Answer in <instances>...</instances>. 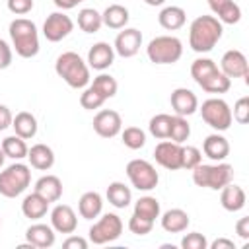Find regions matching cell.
Returning <instances> with one entry per match:
<instances>
[{"mask_svg": "<svg viewBox=\"0 0 249 249\" xmlns=\"http://www.w3.org/2000/svg\"><path fill=\"white\" fill-rule=\"evenodd\" d=\"M220 70L231 80V78H245V82L249 84V64L247 58L241 51L231 49L226 51L222 60H220Z\"/></svg>", "mask_w": 249, "mask_h": 249, "instance_id": "cell-12", "label": "cell"}, {"mask_svg": "<svg viewBox=\"0 0 249 249\" xmlns=\"http://www.w3.org/2000/svg\"><path fill=\"white\" fill-rule=\"evenodd\" d=\"M115 60V49L105 43V41H99L95 45H91L89 53H88V66L93 68V70H107Z\"/></svg>", "mask_w": 249, "mask_h": 249, "instance_id": "cell-17", "label": "cell"}, {"mask_svg": "<svg viewBox=\"0 0 249 249\" xmlns=\"http://www.w3.org/2000/svg\"><path fill=\"white\" fill-rule=\"evenodd\" d=\"M191 171H193V181L196 187H206L212 191H220L233 179V167L226 161H218V163H202L200 161Z\"/></svg>", "mask_w": 249, "mask_h": 249, "instance_id": "cell-4", "label": "cell"}, {"mask_svg": "<svg viewBox=\"0 0 249 249\" xmlns=\"http://www.w3.org/2000/svg\"><path fill=\"white\" fill-rule=\"evenodd\" d=\"M101 210H103V198H101L99 193L88 191V193H84L80 196V200H78V212H80L82 218L93 220V218H97L101 214Z\"/></svg>", "mask_w": 249, "mask_h": 249, "instance_id": "cell-25", "label": "cell"}, {"mask_svg": "<svg viewBox=\"0 0 249 249\" xmlns=\"http://www.w3.org/2000/svg\"><path fill=\"white\" fill-rule=\"evenodd\" d=\"M160 212H161V208H160V200H158L156 196L146 195V196H140V198L136 200V204H134V212H132V214L138 216V218H144V220L156 224V218H160Z\"/></svg>", "mask_w": 249, "mask_h": 249, "instance_id": "cell-30", "label": "cell"}, {"mask_svg": "<svg viewBox=\"0 0 249 249\" xmlns=\"http://www.w3.org/2000/svg\"><path fill=\"white\" fill-rule=\"evenodd\" d=\"M231 117H233V121H237L239 124H245V123L249 121V97H247V95H243V97H239V99L235 101L233 111H231Z\"/></svg>", "mask_w": 249, "mask_h": 249, "instance_id": "cell-42", "label": "cell"}, {"mask_svg": "<svg viewBox=\"0 0 249 249\" xmlns=\"http://www.w3.org/2000/svg\"><path fill=\"white\" fill-rule=\"evenodd\" d=\"M200 115H202V121L208 126H212L214 130H218V132L228 130L231 126V121H233L230 105L220 97L206 99L202 103V107H200Z\"/></svg>", "mask_w": 249, "mask_h": 249, "instance_id": "cell-7", "label": "cell"}, {"mask_svg": "<svg viewBox=\"0 0 249 249\" xmlns=\"http://www.w3.org/2000/svg\"><path fill=\"white\" fill-rule=\"evenodd\" d=\"M105 195H107V200H109L115 208H126V206L130 204V200H132V193H130V189H128L124 183H121V181H113V183H109Z\"/></svg>", "mask_w": 249, "mask_h": 249, "instance_id": "cell-31", "label": "cell"}, {"mask_svg": "<svg viewBox=\"0 0 249 249\" xmlns=\"http://www.w3.org/2000/svg\"><path fill=\"white\" fill-rule=\"evenodd\" d=\"M89 241L93 245H105V243H111L115 239L121 237L123 233V220L113 214V212H107L103 214L91 228H89Z\"/></svg>", "mask_w": 249, "mask_h": 249, "instance_id": "cell-8", "label": "cell"}, {"mask_svg": "<svg viewBox=\"0 0 249 249\" xmlns=\"http://www.w3.org/2000/svg\"><path fill=\"white\" fill-rule=\"evenodd\" d=\"M200 88H202L204 91H208V93H226V91L231 88V80H230L222 70H216L212 76H208V78L200 84Z\"/></svg>", "mask_w": 249, "mask_h": 249, "instance_id": "cell-35", "label": "cell"}, {"mask_svg": "<svg viewBox=\"0 0 249 249\" xmlns=\"http://www.w3.org/2000/svg\"><path fill=\"white\" fill-rule=\"evenodd\" d=\"M158 21H160V25H161L163 29L175 31V29H181V27L185 25L187 14H185V10L179 8V6H167V8H163V10L160 12Z\"/></svg>", "mask_w": 249, "mask_h": 249, "instance_id": "cell-29", "label": "cell"}, {"mask_svg": "<svg viewBox=\"0 0 249 249\" xmlns=\"http://www.w3.org/2000/svg\"><path fill=\"white\" fill-rule=\"evenodd\" d=\"M25 237L27 241L33 245V247H39V249H49L54 245V230L53 226H47V224H33L27 228L25 231Z\"/></svg>", "mask_w": 249, "mask_h": 249, "instance_id": "cell-21", "label": "cell"}, {"mask_svg": "<svg viewBox=\"0 0 249 249\" xmlns=\"http://www.w3.org/2000/svg\"><path fill=\"white\" fill-rule=\"evenodd\" d=\"M103 25L101 14L95 8H82L78 12V27L84 33H97Z\"/></svg>", "mask_w": 249, "mask_h": 249, "instance_id": "cell-32", "label": "cell"}, {"mask_svg": "<svg viewBox=\"0 0 249 249\" xmlns=\"http://www.w3.org/2000/svg\"><path fill=\"white\" fill-rule=\"evenodd\" d=\"M154 158L161 167H165L169 171L181 169L183 167V146L165 138L154 148Z\"/></svg>", "mask_w": 249, "mask_h": 249, "instance_id": "cell-11", "label": "cell"}, {"mask_svg": "<svg viewBox=\"0 0 249 249\" xmlns=\"http://www.w3.org/2000/svg\"><path fill=\"white\" fill-rule=\"evenodd\" d=\"M105 101H107V99H105L103 95H99L91 86H88V88L82 91V95H80V105H82L84 109H88V111L99 109Z\"/></svg>", "mask_w": 249, "mask_h": 249, "instance_id": "cell-40", "label": "cell"}, {"mask_svg": "<svg viewBox=\"0 0 249 249\" xmlns=\"http://www.w3.org/2000/svg\"><path fill=\"white\" fill-rule=\"evenodd\" d=\"M171 121H173V117L167 115V113H158V115H154V117L150 119V124H148L150 134H152L154 138H158V140H165V138H169Z\"/></svg>", "mask_w": 249, "mask_h": 249, "instance_id": "cell-34", "label": "cell"}, {"mask_svg": "<svg viewBox=\"0 0 249 249\" xmlns=\"http://www.w3.org/2000/svg\"><path fill=\"white\" fill-rule=\"evenodd\" d=\"M10 39L16 54L21 58H33L39 53V33L37 25L27 18H16L10 21Z\"/></svg>", "mask_w": 249, "mask_h": 249, "instance_id": "cell-2", "label": "cell"}, {"mask_svg": "<svg viewBox=\"0 0 249 249\" xmlns=\"http://www.w3.org/2000/svg\"><path fill=\"white\" fill-rule=\"evenodd\" d=\"M10 64H12V47L4 39H0V70L8 68Z\"/></svg>", "mask_w": 249, "mask_h": 249, "instance_id": "cell-46", "label": "cell"}, {"mask_svg": "<svg viewBox=\"0 0 249 249\" xmlns=\"http://www.w3.org/2000/svg\"><path fill=\"white\" fill-rule=\"evenodd\" d=\"M235 233L241 237V239H249V216H243L237 220L235 224Z\"/></svg>", "mask_w": 249, "mask_h": 249, "instance_id": "cell-48", "label": "cell"}, {"mask_svg": "<svg viewBox=\"0 0 249 249\" xmlns=\"http://www.w3.org/2000/svg\"><path fill=\"white\" fill-rule=\"evenodd\" d=\"M121 138L123 144L130 150H140L146 144V132L140 126H126L124 130H121Z\"/></svg>", "mask_w": 249, "mask_h": 249, "instance_id": "cell-38", "label": "cell"}, {"mask_svg": "<svg viewBox=\"0 0 249 249\" xmlns=\"http://www.w3.org/2000/svg\"><path fill=\"white\" fill-rule=\"evenodd\" d=\"M8 10L16 16H25L33 10V0H8Z\"/></svg>", "mask_w": 249, "mask_h": 249, "instance_id": "cell-45", "label": "cell"}, {"mask_svg": "<svg viewBox=\"0 0 249 249\" xmlns=\"http://www.w3.org/2000/svg\"><path fill=\"white\" fill-rule=\"evenodd\" d=\"M146 54L154 64H175L183 56V43L173 35H160L148 43Z\"/></svg>", "mask_w": 249, "mask_h": 249, "instance_id": "cell-5", "label": "cell"}, {"mask_svg": "<svg viewBox=\"0 0 249 249\" xmlns=\"http://www.w3.org/2000/svg\"><path fill=\"white\" fill-rule=\"evenodd\" d=\"M142 45V33L134 27H123V31L115 37V53L123 58H130L140 51Z\"/></svg>", "mask_w": 249, "mask_h": 249, "instance_id": "cell-14", "label": "cell"}, {"mask_svg": "<svg viewBox=\"0 0 249 249\" xmlns=\"http://www.w3.org/2000/svg\"><path fill=\"white\" fill-rule=\"evenodd\" d=\"M12 119H14L12 111L0 103V130H6L8 126H12Z\"/></svg>", "mask_w": 249, "mask_h": 249, "instance_id": "cell-49", "label": "cell"}, {"mask_svg": "<svg viewBox=\"0 0 249 249\" xmlns=\"http://www.w3.org/2000/svg\"><path fill=\"white\" fill-rule=\"evenodd\" d=\"M4 160H6V154H4V150L0 148V167L4 165Z\"/></svg>", "mask_w": 249, "mask_h": 249, "instance_id": "cell-53", "label": "cell"}, {"mask_svg": "<svg viewBox=\"0 0 249 249\" xmlns=\"http://www.w3.org/2000/svg\"><path fill=\"white\" fill-rule=\"evenodd\" d=\"M101 19H103V25H107L109 29H123V27H126L130 16L123 4H111L101 14Z\"/></svg>", "mask_w": 249, "mask_h": 249, "instance_id": "cell-28", "label": "cell"}, {"mask_svg": "<svg viewBox=\"0 0 249 249\" xmlns=\"http://www.w3.org/2000/svg\"><path fill=\"white\" fill-rule=\"evenodd\" d=\"M210 249H235V243L231 239L220 237V239H216V241L210 243Z\"/></svg>", "mask_w": 249, "mask_h": 249, "instance_id": "cell-50", "label": "cell"}, {"mask_svg": "<svg viewBox=\"0 0 249 249\" xmlns=\"http://www.w3.org/2000/svg\"><path fill=\"white\" fill-rule=\"evenodd\" d=\"M169 103H171V109L175 111V115H179V117H189L198 109L196 95L187 88H175L171 91Z\"/></svg>", "mask_w": 249, "mask_h": 249, "instance_id": "cell-16", "label": "cell"}, {"mask_svg": "<svg viewBox=\"0 0 249 249\" xmlns=\"http://www.w3.org/2000/svg\"><path fill=\"white\" fill-rule=\"evenodd\" d=\"M144 2H146L148 6H154V8H156V6H161L165 0H144Z\"/></svg>", "mask_w": 249, "mask_h": 249, "instance_id": "cell-52", "label": "cell"}, {"mask_svg": "<svg viewBox=\"0 0 249 249\" xmlns=\"http://www.w3.org/2000/svg\"><path fill=\"white\" fill-rule=\"evenodd\" d=\"M216 70H220L218 66H216V62L214 60H210V58H196V60H193V64H191V76H193V80L200 86L208 76H212Z\"/></svg>", "mask_w": 249, "mask_h": 249, "instance_id": "cell-36", "label": "cell"}, {"mask_svg": "<svg viewBox=\"0 0 249 249\" xmlns=\"http://www.w3.org/2000/svg\"><path fill=\"white\" fill-rule=\"evenodd\" d=\"M181 247L183 249H206L208 241L200 231H191L181 239Z\"/></svg>", "mask_w": 249, "mask_h": 249, "instance_id": "cell-43", "label": "cell"}, {"mask_svg": "<svg viewBox=\"0 0 249 249\" xmlns=\"http://www.w3.org/2000/svg\"><path fill=\"white\" fill-rule=\"evenodd\" d=\"M12 128L18 136H21L23 140H29L37 134V119L29 111H19L12 119Z\"/></svg>", "mask_w": 249, "mask_h": 249, "instance_id": "cell-27", "label": "cell"}, {"mask_svg": "<svg viewBox=\"0 0 249 249\" xmlns=\"http://www.w3.org/2000/svg\"><path fill=\"white\" fill-rule=\"evenodd\" d=\"M31 183V171L25 163H12L4 171H0V195L6 198L19 196Z\"/></svg>", "mask_w": 249, "mask_h": 249, "instance_id": "cell-6", "label": "cell"}, {"mask_svg": "<svg viewBox=\"0 0 249 249\" xmlns=\"http://www.w3.org/2000/svg\"><path fill=\"white\" fill-rule=\"evenodd\" d=\"M91 88H93L99 95H103L105 99H111V97H115V93H117V89H119V84H117V80H115L111 74H99V76L93 78Z\"/></svg>", "mask_w": 249, "mask_h": 249, "instance_id": "cell-37", "label": "cell"}, {"mask_svg": "<svg viewBox=\"0 0 249 249\" xmlns=\"http://www.w3.org/2000/svg\"><path fill=\"white\" fill-rule=\"evenodd\" d=\"M220 202L224 206V210L228 212H239L243 206H245V191L239 187V185H233V183H228L226 187L220 189Z\"/></svg>", "mask_w": 249, "mask_h": 249, "instance_id": "cell-20", "label": "cell"}, {"mask_svg": "<svg viewBox=\"0 0 249 249\" xmlns=\"http://www.w3.org/2000/svg\"><path fill=\"white\" fill-rule=\"evenodd\" d=\"M62 247L64 249H86L88 247V239L80 237V235H70L62 241Z\"/></svg>", "mask_w": 249, "mask_h": 249, "instance_id": "cell-47", "label": "cell"}, {"mask_svg": "<svg viewBox=\"0 0 249 249\" xmlns=\"http://www.w3.org/2000/svg\"><path fill=\"white\" fill-rule=\"evenodd\" d=\"M51 226L58 233H74L78 228V218L72 206L68 204H56L51 210Z\"/></svg>", "mask_w": 249, "mask_h": 249, "instance_id": "cell-15", "label": "cell"}, {"mask_svg": "<svg viewBox=\"0 0 249 249\" xmlns=\"http://www.w3.org/2000/svg\"><path fill=\"white\" fill-rule=\"evenodd\" d=\"M202 161V154L196 146H183V167L181 169H193Z\"/></svg>", "mask_w": 249, "mask_h": 249, "instance_id": "cell-41", "label": "cell"}, {"mask_svg": "<svg viewBox=\"0 0 249 249\" xmlns=\"http://www.w3.org/2000/svg\"><path fill=\"white\" fill-rule=\"evenodd\" d=\"M152 228H154V222H148V220H144V218H138V216H130V220H128V230L134 233V235H146V233H150L152 231Z\"/></svg>", "mask_w": 249, "mask_h": 249, "instance_id": "cell-44", "label": "cell"}, {"mask_svg": "<svg viewBox=\"0 0 249 249\" xmlns=\"http://www.w3.org/2000/svg\"><path fill=\"white\" fill-rule=\"evenodd\" d=\"M191 136V126L187 123V117H179L175 115L173 121H171V130H169V140L177 142V144H183L185 140H189Z\"/></svg>", "mask_w": 249, "mask_h": 249, "instance_id": "cell-39", "label": "cell"}, {"mask_svg": "<svg viewBox=\"0 0 249 249\" xmlns=\"http://www.w3.org/2000/svg\"><path fill=\"white\" fill-rule=\"evenodd\" d=\"M160 220H161V228H163L167 233H181V231H185V230L189 228V224H191L189 214H187L185 210H181V208H171V210L163 212Z\"/></svg>", "mask_w": 249, "mask_h": 249, "instance_id": "cell-22", "label": "cell"}, {"mask_svg": "<svg viewBox=\"0 0 249 249\" xmlns=\"http://www.w3.org/2000/svg\"><path fill=\"white\" fill-rule=\"evenodd\" d=\"M49 200L47 198H43L39 193H31V195H27L25 198H23V202H21V212H23V216L25 218H29V220H39V218H43L45 214H47V210H49Z\"/></svg>", "mask_w": 249, "mask_h": 249, "instance_id": "cell-26", "label": "cell"}, {"mask_svg": "<svg viewBox=\"0 0 249 249\" xmlns=\"http://www.w3.org/2000/svg\"><path fill=\"white\" fill-rule=\"evenodd\" d=\"M53 2H54V6L58 10H72V8H76L84 0H53Z\"/></svg>", "mask_w": 249, "mask_h": 249, "instance_id": "cell-51", "label": "cell"}, {"mask_svg": "<svg viewBox=\"0 0 249 249\" xmlns=\"http://www.w3.org/2000/svg\"><path fill=\"white\" fill-rule=\"evenodd\" d=\"M35 193H39L49 202H56L62 196V181L56 175H43L35 181Z\"/></svg>", "mask_w": 249, "mask_h": 249, "instance_id": "cell-24", "label": "cell"}, {"mask_svg": "<svg viewBox=\"0 0 249 249\" xmlns=\"http://www.w3.org/2000/svg\"><path fill=\"white\" fill-rule=\"evenodd\" d=\"M210 10L222 23H237L241 19V8L233 0H208Z\"/></svg>", "mask_w": 249, "mask_h": 249, "instance_id": "cell-19", "label": "cell"}, {"mask_svg": "<svg viewBox=\"0 0 249 249\" xmlns=\"http://www.w3.org/2000/svg\"><path fill=\"white\" fill-rule=\"evenodd\" d=\"M72 29H74V21L64 12H53L51 16H47V19L43 23V35L51 43L62 41L64 37H68L72 33Z\"/></svg>", "mask_w": 249, "mask_h": 249, "instance_id": "cell-10", "label": "cell"}, {"mask_svg": "<svg viewBox=\"0 0 249 249\" xmlns=\"http://www.w3.org/2000/svg\"><path fill=\"white\" fill-rule=\"evenodd\" d=\"M93 130L101 138H113L123 130V119L113 109H103L93 117Z\"/></svg>", "mask_w": 249, "mask_h": 249, "instance_id": "cell-13", "label": "cell"}, {"mask_svg": "<svg viewBox=\"0 0 249 249\" xmlns=\"http://www.w3.org/2000/svg\"><path fill=\"white\" fill-rule=\"evenodd\" d=\"M0 148L4 150L6 158H12V160H16V161L27 158V152H29L25 140H23L21 136H18V134L6 136V138L2 140V144H0Z\"/></svg>", "mask_w": 249, "mask_h": 249, "instance_id": "cell-33", "label": "cell"}, {"mask_svg": "<svg viewBox=\"0 0 249 249\" xmlns=\"http://www.w3.org/2000/svg\"><path fill=\"white\" fill-rule=\"evenodd\" d=\"M126 177L138 191H152L158 187L160 181L156 167L146 160H130L126 163Z\"/></svg>", "mask_w": 249, "mask_h": 249, "instance_id": "cell-9", "label": "cell"}, {"mask_svg": "<svg viewBox=\"0 0 249 249\" xmlns=\"http://www.w3.org/2000/svg\"><path fill=\"white\" fill-rule=\"evenodd\" d=\"M54 72L74 89H84L89 84V66L74 51H66L56 58Z\"/></svg>", "mask_w": 249, "mask_h": 249, "instance_id": "cell-3", "label": "cell"}, {"mask_svg": "<svg viewBox=\"0 0 249 249\" xmlns=\"http://www.w3.org/2000/svg\"><path fill=\"white\" fill-rule=\"evenodd\" d=\"M202 152L206 158H210L214 161H224L230 156V142L226 136H222L218 132L208 134L202 142Z\"/></svg>", "mask_w": 249, "mask_h": 249, "instance_id": "cell-18", "label": "cell"}, {"mask_svg": "<svg viewBox=\"0 0 249 249\" xmlns=\"http://www.w3.org/2000/svg\"><path fill=\"white\" fill-rule=\"evenodd\" d=\"M222 21L216 16H198L189 27V45L195 53H210L222 39Z\"/></svg>", "mask_w": 249, "mask_h": 249, "instance_id": "cell-1", "label": "cell"}, {"mask_svg": "<svg viewBox=\"0 0 249 249\" xmlns=\"http://www.w3.org/2000/svg\"><path fill=\"white\" fill-rule=\"evenodd\" d=\"M27 160H29L31 167H35L39 171H47L54 165V152L47 144H35L29 148Z\"/></svg>", "mask_w": 249, "mask_h": 249, "instance_id": "cell-23", "label": "cell"}]
</instances>
